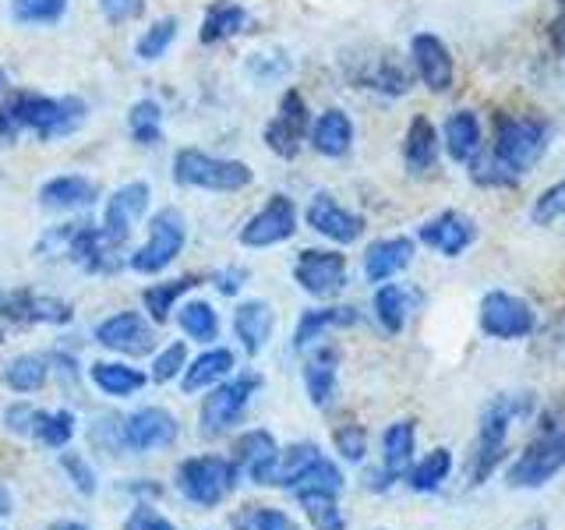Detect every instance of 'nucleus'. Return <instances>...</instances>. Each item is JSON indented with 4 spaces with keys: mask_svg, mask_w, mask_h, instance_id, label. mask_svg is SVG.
<instances>
[{
    "mask_svg": "<svg viewBox=\"0 0 565 530\" xmlns=\"http://www.w3.org/2000/svg\"><path fill=\"white\" fill-rule=\"evenodd\" d=\"M88 117L82 96H43L29 88H11L0 96V141H14L35 135L43 141H57L75 135Z\"/></svg>",
    "mask_w": 565,
    "mask_h": 530,
    "instance_id": "f257e3e1",
    "label": "nucleus"
},
{
    "mask_svg": "<svg viewBox=\"0 0 565 530\" xmlns=\"http://www.w3.org/2000/svg\"><path fill=\"white\" fill-rule=\"evenodd\" d=\"M534 411H537L534 393H502L484 406L481 417H477V435H473L470 459H467V485L470 488H481L491 481L505 456L512 421L534 417Z\"/></svg>",
    "mask_w": 565,
    "mask_h": 530,
    "instance_id": "f03ea898",
    "label": "nucleus"
},
{
    "mask_svg": "<svg viewBox=\"0 0 565 530\" xmlns=\"http://www.w3.org/2000/svg\"><path fill=\"white\" fill-rule=\"evenodd\" d=\"M173 485H177V491H181V499H188L191 506L216 509L237 491L241 470L234 467V459L230 456L202 453V456H188L177 464Z\"/></svg>",
    "mask_w": 565,
    "mask_h": 530,
    "instance_id": "7ed1b4c3",
    "label": "nucleus"
},
{
    "mask_svg": "<svg viewBox=\"0 0 565 530\" xmlns=\"http://www.w3.org/2000/svg\"><path fill=\"white\" fill-rule=\"evenodd\" d=\"M491 131H494L491 152L499 156L516 177L534 170L541 163V156L547 152V141H552L547 120H541L534 114H494Z\"/></svg>",
    "mask_w": 565,
    "mask_h": 530,
    "instance_id": "20e7f679",
    "label": "nucleus"
},
{
    "mask_svg": "<svg viewBox=\"0 0 565 530\" xmlns=\"http://www.w3.org/2000/svg\"><path fill=\"white\" fill-rule=\"evenodd\" d=\"M173 181L194 191L234 194L255 181V170L247 167L244 159H226V156H212L205 149L184 146L173 156Z\"/></svg>",
    "mask_w": 565,
    "mask_h": 530,
    "instance_id": "39448f33",
    "label": "nucleus"
},
{
    "mask_svg": "<svg viewBox=\"0 0 565 530\" xmlns=\"http://www.w3.org/2000/svg\"><path fill=\"white\" fill-rule=\"evenodd\" d=\"M562 470H565V424H558V428H537V435L505 467V485L512 491H537L544 485H552Z\"/></svg>",
    "mask_w": 565,
    "mask_h": 530,
    "instance_id": "423d86ee",
    "label": "nucleus"
},
{
    "mask_svg": "<svg viewBox=\"0 0 565 530\" xmlns=\"http://www.w3.org/2000/svg\"><path fill=\"white\" fill-rule=\"evenodd\" d=\"M265 385V379L258 371H237L226 382L212 385L202 406H199V432L202 438H223L226 432H234V424H241V417L247 414L255 393Z\"/></svg>",
    "mask_w": 565,
    "mask_h": 530,
    "instance_id": "0eeeda50",
    "label": "nucleus"
},
{
    "mask_svg": "<svg viewBox=\"0 0 565 530\" xmlns=\"http://www.w3.org/2000/svg\"><path fill=\"white\" fill-rule=\"evenodd\" d=\"M188 244V223H184V212L181 209H159L152 212L149 220V237L141 241L135 252L128 255V269L138 276H159L167 273L170 265L181 258Z\"/></svg>",
    "mask_w": 565,
    "mask_h": 530,
    "instance_id": "6e6552de",
    "label": "nucleus"
},
{
    "mask_svg": "<svg viewBox=\"0 0 565 530\" xmlns=\"http://www.w3.org/2000/svg\"><path fill=\"white\" fill-rule=\"evenodd\" d=\"M477 326H481L488 340L516 343L537 329V311L530 300L509 290H488L481 297V305H477Z\"/></svg>",
    "mask_w": 565,
    "mask_h": 530,
    "instance_id": "1a4fd4ad",
    "label": "nucleus"
},
{
    "mask_svg": "<svg viewBox=\"0 0 565 530\" xmlns=\"http://www.w3.org/2000/svg\"><path fill=\"white\" fill-rule=\"evenodd\" d=\"M294 279L297 287L315 300H332L347 290L350 273H347V255L335 247H305L294 258Z\"/></svg>",
    "mask_w": 565,
    "mask_h": 530,
    "instance_id": "9d476101",
    "label": "nucleus"
},
{
    "mask_svg": "<svg viewBox=\"0 0 565 530\" xmlns=\"http://www.w3.org/2000/svg\"><path fill=\"white\" fill-rule=\"evenodd\" d=\"M311 135V110H308V99L300 96V88H287L279 96V106L273 120L265 124V146H269L279 159H297L305 141Z\"/></svg>",
    "mask_w": 565,
    "mask_h": 530,
    "instance_id": "9b49d317",
    "label": "nucleus"
},
{
    "mask_svg": "<svg viewBox=\"0 0 565 530\" xmlns=\"http://www.w3.org/2000/svg\"><path fill=\"white\" fill-rule=\"evenodd\" d=\"M93 340L117 358H149L156 353V322L141 311H114L93 329Z\"/></svg>",
    "mask_w": 565,
    "mask_h": 530,
    "instance_id": "f8f14e48",
    "label": "nucleus"
},
{
    "mask_svg": "<svg viewBox=\"0 0 565 530\" xmlns=\"http://www.w3.org/2000/svg\"><path fill=\"white\" fill-rule=\"evenodd\" d=\"M297 234V205L290 194H269V202H265L252 220H247L241 226L237 241L244 247H255V252H262V247H276V244H287L290 237Z\"/></svg>",
    "mask_w": 565,
    "mask_h": 530,
    "instance_id": "ddd939ff",
    "label": "nucleus"
},
{
    "mask_svg": "<svg viewBox=\"0 0 565 530\" xmlns=\"http://www.w3.org/2000/svg\"><path fill=\"white\" fill-rule=\"evenodd\" d=\"M417 453V421L403 417L385 424L382 432V467L367 474V488L371 491H388L396 488V481H403V474L411 470Z\"/></svg>",
    "mask_w": 565,
    "mask_h": 530,
    "instance_id": "4468645a",
    "label": "nucleus"
},
{
    "mask_svg": "<svg viewBox=\"0 0 565 530\" xmlns=\"http://www.w3.org/2000/svg\"><path fill=\"white\" fill-rule=\"evenodd\" d=\"M181 438V421H177L167 406H141L120 421V442L131 453H156L170 449Z\"/></svg>",
    "mask_w": 565,
    "mask_h": 530,
    "instance_id": "2eb2a0df",
    "label": "nucleus"
},
{
    "mask_svg": "<svg viewBox=\"0 0 565 530\" xmlns=\"http://www.w3.org/2000/svg\"><path fill=\"white\" fill-rule=\"evenodd\" d=\"M149 199H152V188L146 181H128L120 184L110 199L103 205V234L114 247H124L131 237V230L146 220L149 212Z\"/></svg>",
    "mask_w": 565,
    "mask_h": 530,
    "instance_id": "dca6fc26",
    "label": "nucleus"
},
{
    "mask_svg": "<svg viewBox=\"0 0 565 530\" xmlns=\"http://www.w3.org/2000/svg\"><path fill=\"white\" fill-rule=\"evenodd\" d=\"M230 459L241 470V477H247L258 488H273L276 481V467H279V442L269 428H247L234 438V449H230Z\"/></svg>",
    "mask_w": 565,
    "mask_h": 530,
    "instance_id": "f3484780",
    "label": "nucleus"
},
{
    "mask_svg": "<svg viewBox=\"0 0 565 530\" xmlns=\"http://www.w3.org/2000/svg\"><path fill=\"white\" fill-rule=\"evenodd\" d=\"M305 223L315 230L318 237L332 244H353L364 234V216L347 205H340L329 191H318L305 209Z\"/></svg>",
    "mask_w": 565,
    "mask_h": 530,
    "instance_id": "a211bd4d",
    "label": "nucleus"
},
{
    "mask_svg": "<svg viewBox=\"0 0 565 530\" xmlns=\"http://www.w3.org/2000/svg\"><path fill=\"white\" fill-rule=\"evenodd\" d=\"M411 64L417 82L428 88V93H449L456 82V64L449 46L438 40L435 32H417L411 40Z\"/></svg>",
    "mask_w": 565,
    "mask_h": 530,
    "instance_id": "6ab92c4d",
    "label": "nucleus"
},
{
    "mask_svg": "<svg viewBox=\"0 0 565 530\" xmlns=\"http://www.w3.org/2000/svg\"><path fill=\"white\" fill-rule=\"evenodd\" d=\"M417 241L446 258H459L477 241V223L470 216H463L459 209H446V212H438V216L420 223Z\"/></svg>",
    "mask_w": 565,
    "mask_h": 530,
    "instance_id": "aec40b11",
    "label": "nucleus"
},
{
    "mask_svg": "<svg viewBox=\"0 0 565 530\" xmlns=\"http://www.w3.org/2000/svg\"><path fill=\"white\" fill-rule=\"evenodd\" d=\"M305 389L315 411H332L340 396V350L329 343H315L305 350Z\"/></svg>",
    "mask_w": 565,
    "mask_h": 530,
    "instance_id": "412c9836",
    "label": "nucleus"
},
{
    "mask_svg": "<svg viewBox=\"0 0 565 530\" xmlns=\"http://www.w3.org/2000/svg\"><path fill=\"white\" fill-rule=\"evenodd\" d=\"M120 247H114L110 241H106L103 226H93V223H75V230H71V241H67V252L64 258L71 265H78L82 273H114L117 269V258Z\"/></svg>",
    "mask_w": 565,
    "mask_h": 530,
    "instance_id": "4be33fe9",
    "label": "nucleus"
},
{
    "mask_svg": "<svg viewBox=\"0 0 565 530\" xmlns=\"http://www.w3.org/2000/svg\"><path fill=\"white\" fill-rule=\"evenodd\" d=\"M40 205L46 212H85L99 202V184L85 173H57L40 184Z\"/></svg>",
    "mask_w": 565,
    "mask_h": 530,
    "instance_id": "5701e85b",
    "label": "nucleus"
},
{
    "mask_svg": "<svg viewBox=\"0 0 565 530\" xmlns=\"http://www.w3.org/2000/svg\"><path fill=\"white\" fill-rule=\"evenodd\" d=\"M4 315L11 322L22 326H67L75 318V308L61 297H46V294H32V290H14L4 297Z\"/></svg>",
    "mask_w": 565,
    "mask_h": 530,
    "instance_id": "b1692460",
    "label": "nucleus"
},
{
    "mask_svg": "<svg viewBox=\"0 0 565 530\" xmlns=\"http://www.w3.org/2000/svg\"><path fill=\"white\" fill-rule=\"evenodd\" d=\"M361 322V311L350 305H322V308H308L300 311L297 329H294V350L305 353L318 340H326L332 329H350Z\"/></svg>",
    "mask_w": 565,
    "mask_h": 530,
    "instance_id": "393cba45",
    "label": "nucleus"
},
{
    "mask_svg": "<svg viewBox=\"0 0 565 530\" xmlns=\"http://www.w3.org/2000/svg\"><path fill=\"white\" fill-rule=\"evenodd\" d=\"M417 255V244L414 237H379V241H371L367 244V252H364V279L367 283H388V279H396L406 265L414 262Z\"/></svg>",
    "mask_w": 565,
    "mask_h": 530,
    "instance_id": "a878e982",
    "label": "nucleus"
},
{
    "mask_svg": "<svg viewBox=\"0 0 565 530\" xmlns=\"http://www.w3.org/2000/svg\"><path fill=\"white\" fill-rule=\"evenodd\" d=\"M273 329H276V315L269 300H241L234 308V336L247 358H258L269 347Z\"/></svg>",
    "mask_w": 565,
    "mask_h": 530,
    "instance_id": "bb28decb",
    "label": "nucleus"
},
{
    "mask_svg": "<svg viewBox=\"0 0 565 530\" xmlns=\"http://www.w3.org/2000/svg\"><path fill=\"white\" fill-rule=\"evenodd\" d=\"M237 368V353L230 347H205L199 358L188 361L184 375H181V389L184 393H209L212 385L226 382Z\"/></svg>",
    "mask_w": 565,
    "mask_h": 530,
    "instance_id": "cd10ccee",
    "label": "nucleus"
},
{
    "mask_svg": "<svg viewBox=\"0 0 565 530\" xmlns=\"http://www.w3.org/2000/svg\"><path fill=\"white\" fill-rule=\"evenodd\" d=\"M311 149L326 159H343L353 149V120L340 106H329L311 120Z\"/></svg>",
    "mask_w": 565,
    "mask_h": 530,
    "instance_id": "c85d7f7f",
    "label": "nucleus"
},
{
    "mask_svg": "<svg viewBox=\"0 0 565 530\" xmlns=\"http://www.w3.org/2000/svg\"><path fill=\"white\" fill-rule=\"evenodd\" d=\"M438 131L435 124L417 114L411 124H406V135H403V167L406 173L414 177H428L438 167Z\"/></svg>",
    "mask_w": 565,
    "mask_h": 530,
    "instance_id": "c756f323",
    "label": "nucleus"
},
{
    "mask_svg": "<svg viewBox=\"0 0 565 530\" xmlns=\"http://www.w3.org/2000/svg\"><path fill=\"white\" fill-rule=\"evenodd\" d=\"M417 294L411 287H403V283H379L375 287V297H371V311H375V322L382 332L388 336H399L406 329V318L417 308Z\"/></svg>",
    "mask_w": 565,
    "mask_h": 530,
    "instance_id": "7c9ffc66",
    "label": "nucleus"
},
{
    "mask_svg": "<svg viewBox=\"0 0 565 530\" xmlns=\"http://www.w3.org/2000/svg\"><path fill=\"white\" fill-rule=\"evenodd\" d=\"M441 146H446L449 159L456 163H470V159L484 149V128L477 120L473 110H452L446 117V128H441Z\"/></svg>",
    "mask_w": 565,
    "mask_h": 530,
    "instance_id": "2f4dec72",
    "label": "nucleus"
},
{
    "mask_svg": "<svg viewBox=\"0 0 565 530\" xmlns=\"http://www.w3.org/2000/svg\"><path fill=\"white\" fill-rule=\"evenodd\" d=\"M343 488H347V477H343L340 464H332V459L322 453L287 491L297 502H308V499H340Z\"/></svg>",
    "mask_w": 565,
    "mask_h": 530,
    "instance_id": "473e14b6",
    "label": "nucleus"
},
{
    "mask_svg": "<svg viewBox=\"0 0 565 530\" xmlns=\"http://www.w3.org/2000/svg\"><path fill=\"white\" fill-rule=\"evenodd\" d=\"M88 379H93V385L103 396H114V400H128L149 385L146 371L128 361H93L88 364Z\"/></svg>",
    "mask_w": 565,
    "mask_h": 530,
    "instance_id": "72a5a7b5",
    "label": "nucleus"
},
{
    "mask_svg": "<svg viewBox=\"0 0 565 530\" xmlns=\"http://www.w3.org/2000/svg\"><path fill=\"white\" fill-rule=\"evenodd\" d=\"M452 467H456L452 449L438 446V449H431V453H424L420 459H414L411 470L403 474V485L411 488L414 495H431V491H438L441 485L449 481V477H452Z\"/></svg>",
    "mask_w": 565,
    "mask_h": 530,
    "instance_id": "f704fd0d",
    "label": "nucleus"
},
{
    "mask_svg": "<svg viewBox=\"0 0 565 530\" xmlns=\"http://www.w3.org/2000/svg\"><path fill=\"white\" fill-rule=\"evenodd\" d=\"M247 25V11L237 0H216V4H209L205 18H202V29H199V43L202 46H220L226 40H234L241 35Z\"/></svg>",
    "mask_w": 565,
    "mask_h": 530,
    "instance_id": "c9c22d12",
    "label": "nucleus"
},
{
    "mask_svg": "<svg viewBox=\"0 0 565 530\" xmlns=\"http://www.w3.org/2000/svg\"><path fill=\"white\" fill-rule=\"evenodd\" d=\"M199 283H202L199 276H177V279H163V283H149V287L141 290V305H146L156 326H167L177 305H181V297L191 294Z\"/></svg>",
    "mask_w": 565,
    "mask_h": 530,
    "instance_id": "e433bc0d",
    "label": "nucleus"
},
{
    "mask_svg": "<svg viewBox=\"0 0 565 530\" xmlns=\"http://www.w3.org/2000/svg\"><path fill=\"white\" fill-rule=\"evenodd\" d=\"M177 326L194 343H205L212 347L220 340V311L209 305V300L194 297V300H181L177 305Z\"/></svg>",
    "mask_w": 565,
    "mask_h": 530,
    "instance_id": "4c0bfd02",
    "label": "nucleus"
},
{
    "mask_svg": "<svg viewBox=\"0 0 565 530\" xmlns=\"http://www.w3.org/2000/svg\"><path fill=\"white\" fill-rule=\"evenodd\" d=\"M46 382H50V353H18L4 368V385L18 396L40 393Z\"/></svg>",
    "mask_w": 565,
    "mask_h": 530,
    "instance_id": "58836bf2",
    "label": "nucleus"
},
{
    "mask_svg": "<svg viewBox=\"0 0 565 530\" xmlns=\"http://www.w3.org/2000/svg\"><path fill=\"white\" fill-rule=\"evenodd\" d=\"M128 131H131L135 146H141V149H156L159 141H163V106H159V99L146 96L131 106Z\"/></svg>",
    "mask_w": 565,
    "mask_h": 530,
    "instance_id": "ea45409f",
    "label": "nucleus"
},
{
    "mask_svg": "<svg viewBox=\"0 0 565 530\" xmlns=\"http://www.w3.org/2000/svg\"><path fill=\"white\" fill-rule=\"evenodd\" d=\"M75 424H78V417H75V411H67V406L40 411L32 424V438L46 449H67V442L75 438Z\"/></svg>",
    "mask_w": 565,
    "mask_h": 530,
    "instance_id": "a19ab883",
    "label": "nucleus"
},
{
    "mask_svg": "<svg viewBox=\"0 0 565 530\" xmlns=\"http://www.w3.org/2000/svg\"><path fill=\"white\" fill-rule=\"evenodd\" d=\"M230 530H300V523L276 506L247 502L230 512Z\"/></svg>",
    "mask_w": 565,
    "mask_h": 530,
    "instance_id": "79ce46f5",
    "label": "nucleus"
},
{
    "mask_svg": "<svg viewBox=\"0 0 565 530\" xmlns=\"http://www.w3.org/2000/svg\"><path fill=\"white\" fill-rule=\"evenodd\" d=\"M322 456V446L318 442H290L287 449H279V467H276V481H273V488H282L287 491L300 474H305L315 459Z\"/></svg>",
    "mask_w": 565,
    "mask_h": 530,
    "instance_id": "37998d69",
    "label": "nucleus"
},
{
    "mask_svg": "<svg viewBox=\"0 0 565 530\" xmlns=\"http://www.w3.org/2000/svg\"><path fill=\"white\" fill-rule=\"evenodd\" d=\"M177 32H181V22H177L173 14L167 18H159V22H152L146 32L138 35V43H135V57L138 61H159V57H167V50L173 46L177 40Z\"/></svg>",
    "mask_w": 565,
    "mask_h": 530,
    "instance_id": "c03bdc74",
    "label": "nucleus"
},
{
    "mask_svg": "<svg viewBox=\"0 0 565 530\" xmlns=\"http://www.w3.org/2000/svg\"><path fill=\"white\" fill-rule=\"evenodd\" d=\"M467 173H470V181L481 184V188H516V181H520V177L512 173L491 149L477 152L467 163Z\"/></svg>",
    "mask_w": 565,
    "mask_h": 530,
    "instance_id": "a18cd8bd",
    "label": "nucleus"
},
{
    "mask_svg": "<svg viewBox=\"0 0 565 530\" xmlns=\"http://www.w3.org/2000/svg\"><path fill=\"white\" fill-rule=\"evenodd\" d=\"M71 0H11V18L18 25H57Z\"/></svg>",
    "mask_w": 565,
    "mask_h": 530,
    "instance_id": "49530a36",
    "label": "nucleus"
},
{
    "mask_svg": "<svg viewBox=\"0 0 565 530\" xmlns=\"http://www.w3.org/2000/svg\"><path fill=\"white\" fill-rule=\"evenodd\" d=\"M184 368H188V343H184V340H173V343H167L163 350H156V353H152L149 379L159 382V385H167V382H173L177 375H184Z\"/></svg>",
    "mask_w": 565,
    "mask_h": 530,
    "instance_id": "de8ad7c7",
    "label": "nucleus"
},
{
    "mask_svg": "<svg viewBox=\"0 0 565 530\" xmlns=\"http://www.w3.org/2000/svg\"><path fill=\"white\" fill-rule=\"evenodd\" d=\"M57 467L64 470L67 481L75 485V491H78V495H96V488H99L96 470H93V464H88V459H85L82 453L64 449V453L57 456Z\"/></svg>",
    "mask_w": 565,
    "mask_h": 530,
    "instance_id": "09e8293b",
    "label": "nucleus"
},
{
    "mask_svg": "<svg viewBox=\"0 0 565 530\" xmlns=\"http://www.w3.org/2000/svg\"><path fill=\"white\" fill-rule=\"evenodd\" d=\"M332 446L340 453L347 464H364L367 459V432L364 424H340L332 432Z\"/></svg>",
    "mask_w": 565,
    "mask_h": 530,
    "instance_id": "8fccbe9b",
    "label": "nucleus"
},
{
    "mask_svg": "<svg viewBox=\"0 0 565 530\" xmlns=\"http://www.w3.org/2000/svg\"><path fill=\"white\" fill-rule=\"evenodd\" d=\"M300 509H305V517L315 530H347L340 499H308V502H300Z\"/></svg>",
    "mask_w": 565,
    "mask_h": 530,
    "instance_id": "3c124183",
    "label": "nucleus"
},
{
    "mask_svg": "<svg viewBox=\"0 0 565 530\" xmlns=\"http://www.w3.org/2000/svg\"><path fill=\"white\" fill-rule=\"evenodd\" d=\"M371 85L379 88V93H385V96H403L406 88H411V75L393 61V57H382L379 61V67H375V75H371Z\"/></svg>",
    "mask_w": 565,
    "mask_h": 530,
    "instance_id": "603ef678",
    "label": "nucleus"
},
{
    "mask_svg": "<svg viewBox=\"0 0 565 530\" xmlns=\"http://www.w3.org/2000/svg\"><path fill=\"white\" fill-rule=\"evenodd\" d=\"M530 216H534L537 226H552L555 220H565V184H552L547 191H541Z\"/></svg>",
    "mask_w": 565,
    "mask_h": 530,
    "instance_id": "864d4df0",
    "label": "nucleus"
},
{
    "mask_svg": "<svg viewBox=\"0 0 565 530\" xmlns=\"http://www.w3.org/2000/svg\"><path fill=\"white\" fill-rule=\"evenodd\" d=\"M124 530H177L170 517H163L156 506L149 502H138L131 512H128V520H124Z\"/></svg>",
    "mask_w": 565,
    "mask_h": 530,
    "instance_id": "5fc2aeb1",
    "label": "nucleus"
},
{
    "mask_svg": "<svg viewBox=\"0 0 565 530\" xmlns=\"http://www.w3.org/2000/svg\"><path fill=\"white\" fill-rule=\"evenodd\" d=\"M96 4L110 25H128L141 11H146V0H96Z\"/></svg>",
    "mask_w": 565,
    "mask_h": 530,
    "instance_id": "6e6d98bb",
    "label": "nucleus"
},
{
    "mask_svg": "<svg viewBox=\"0 0 565 530\" xmlns=\"http://www.w3.org/2000/svg\"><path fill=\"white\" fill-rule=\"evenodd\" d=\"M35 414H40V406H32V403H25V400L11 403L8 411H4V424H8V432H14V435H29V438H32V424H35Z\"/></svg>",
    "mask_w": 565,
    "mask_h": 530,
    "instance_id": "4d7b16f0",
    "label": "nucleus"
},
{
    "mask_svg": "<svg viewBox=\"0 0 565 530\" xmlns=\"http://www.w3.org/2000/svg\"><path fill=\"white\" fill-rule=\"evenodd\" d=\"M247 71H252V78H255V82H276V78L287 75L290 64H287V61L273 64V53H255L252 64H247Z\"/></svg>",
    "mask_w": 565,
    "mask_h": 530,
    "instance_id": "13d9d810",
    "label": "nucleus"
},
{
    "mask_svg": "<svg viewBox=\"0 0 565 530\" xmlns=\"http://www.w3.org/2000/svg\"><path fill=\"white\" fill-rule=\"evenodd\" d=\"M247 276H252V273H247L244 265H226V269H220L216 276H212V283H216V290L223 297H237L244 290Z\"/></svg>",
    "mask_w": 565,
    "mask_h": 530,
    "instance_id": "bf43d9fd",
    "label": "nucleus"
},
{
    "mask_svg": "<svg viewBox=\"0 0 565 530\" xmlns=\"http://www.w3.org/2000/svg\"><path fill=\"white\" fill-rule=\"evenodd\" d=\"M11 506H14V495H11L4 485H0V520L11 517Z\"/></svg>",
    "mask_w": 565,
    "mask_h": 530,
    "instance_id": "052dcab7",
    "label": "nucleus"
},
{
    "mask_svg": "<svg viewBox=\"0 0 565 530\" xmlns=\"http://www.w3.org/2000/svg\"><path fill=\"white\" fill-rule=\"evenodd\" d=\"M46 530H88L82 520H57V523H50Z\"/></svg>",
    "mask_w": 565,
    "mask_h": 530,
    "instance_id": "680f3d73",
    "label": "nucleus"
},
{
    "mask_svg": "<svg viewBox=\"0 0 565 530\" xmlns=\"http://www.w3.org/2000/svg\"><path fill=\"white\" fill-rule=\"evenodd\" d=\"M523 530H547V520H530Z\"/></svg>",
    "mask_w": 565,
    "mask_h": 530,
    "instance_id": "e2e57ef3",
    "label": "nucleus"
},
{
    "mask_svg": "<svg viewBox=\"0 0 565 530\" xmlns=\"http://www.w3.org/2000/svg\"><path fill=\"white\" fill-rule=\"evenodd\" d=\"M8 93V71H0V96Z\"/></svg>",
    "mask_w": 565,
    "mask_h": 530,
    "instance_id": "0e129e2a",
    "label": "nucleus"
},
{
    "mask_svg": "<svg viewBox=\"0 0 565 530\" xmlns=\"http://www.w3.org/2000/svg\"><path fill=\"white\" fill-rule=\"evenodd\" d=\"M0 343H4V329H0Z\"/></svg>",
    "mask_w": 565,
    "mask_h": 530,
    "instance_id": "69168bd1",
    "label": "nucleus"
},
{
    "mask_svg": "<svg viewBox=\"0 0 565 530\" xmlns=\"http://www.w3.org/2000/svg\"><path fill=\"white\" fill-rule=\"evenodd\" d=\"M0 305H4V290H0Z\"/></svg>",
    "mask_w": 565,
    "mask_h": 530,
    "instance_id": "338daca9",
    "label": "nucleus"
},
{
    "mask_svg": "<svg viewBox=\"0 0 565 530\" xmlns=\"http://www.w3.org/2000/svg\"><path fill=\"white\" fill-rule=\"evenodd\" d=\"M558 8H565V0H558Z\"/></svg>",
    "mask_w": 565,
    "mask_h": 530,
    "instance_id": "774afa93",
    "label": "nucleus"
}]
</instances>
